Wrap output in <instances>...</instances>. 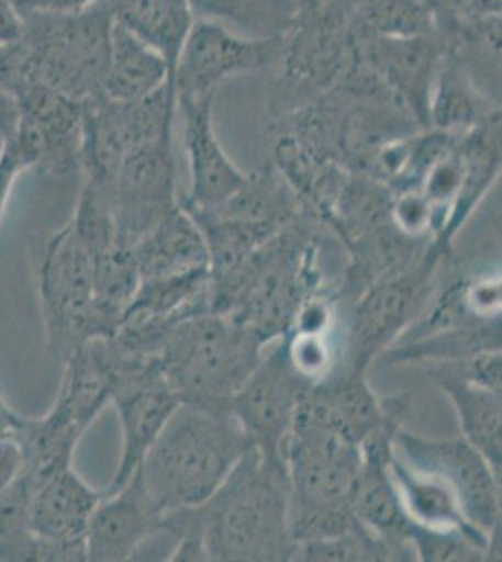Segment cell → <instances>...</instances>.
<instances>
[{"instance_id":"ba28073f","label":"cell","mask_w":502,"mask_h":562,"mask_svg":"<svg viewBox=\"0 0 502 562\" xmlns=\"http://www.w3.org/2000/svg\"><path fill=\"white\" fill-rule=\"evenodd\" d=\"M450 251L433 243L408 269L371 283L345 306V364L368 371L426 312Z\"/></svg>"},{"instance_id":"f35d334b","label":"cell","mask_w":502,"mask_h":562,"mask_svg":"<svg viewBox=\"0 0 502 562\" xmlns=\"http://www.w3.org/2000/svg\"><path fill=\"white\" fill-rule=\"evenodd\" d=\"M495 487H497V512H499V521L502 524V474L501 476H495Z\"/></svg>"},{"instance_id":"9c48e42d","label":"cell","mask_w":502,"mask_h":562,"mask_svg":"<svg viewBox=\"0 0 502 562\" xmlns=\"http://www.w3.org/2000/svg\"><path fill=\"white\" fill-rule=\"evenodd\" d=\"M177 92L171 85L137 102L92 98L85 102L81 173L83 182L111 190L122 158L132 148L175 135Z\"/></svg>"},{"instance_id":"ab89813d","label":"cell","mask_w":502,"mask_h":562,"mask_svg":"<svg viewBox=\"0 0 502 562\" xmlns=\"http://www.w3.org/2000/svg\"><path fill=\"white\" fill-rule=\"evenodd\" d=\"M0 397H2V396H0Z\"/></svg>"},{"instance_id":"ac0fdd59","label":"cell","mask_w":502,"mask_h":562,"mask_svg":"<svg viewBox=\"0 0 502 562\" xmlns=\"http://www.w3.org/2000/svg\"><path fill=\"white\" fill-rule=\"evenodd\" d=\"M182 143L190 166V192L180 198L186 211H214L230 201L246 175L225 153L214 126L216 97L178 98Z\"/></svg>"},{"instance_id":"277c9868","label":"cell","mask_w":502,"mask_h":562,"mask_svg":"<svg viewBox=\"0 0 502 562\" xmlns=\"http://www.w3.org/2000/svg\"><path fill=\"white\" fill-rule=\"evenodd\" d=\"M267 347L230 315L207 312L175 326L158 358L180 402L230 411Z\"/></svg>"},{"instance_id":"cb8c5ba5","label":"cell","mask_w":502,"mask_h":562,"mask_svg":"<svg viewBox=\"0 0 502 562\" xmlns=\"http://www.w3.org/2000/svg\"><path fill=\"white\" fill-rule=\"evenodd\" d=\"M499 111H502V105L477 83L471 71L458 58L446 52L433 85L430 128L461 135L490 121Z\"/></svg>"},{"instance_id":"7c38bea8","label":"cell","mask_w":502,"mask_h":562,"mask_svg":"<svg viewBox=\"0 0 502 562\" xmlns=\"http://www.w3.org/2000/svg\"><path fill=\"white\" fill-rule=\"evenodd\" d=\"M111 206L124 249L134 248L180 206L172 135L132 148L122 158L111 184Z\"/></svg>"},{"instance_id":"d4e9b609","label":"cell","mask_w":502,"mask_h":562,"mask_svg":"<svg viewBox=\"0 0 502 562\" xmlns=\"http://www.w3.org/2000/svg\"><path fill=\"white\" fill-rule=\"evenodd\" d=\"M435 378L458 415L461 435L477 448L493 476H501L502 396L451 371L437 370Z\"/></svg>"},{"instance_id":"30bf717a","label":"cell","mask_w":502,"mask_h":562,"mask_svg":"<svg viewBox=\"0 0 502 562\" xmlns=\"http://www.w3.org/2000/svg\"><path fill=\"white\" fill-rule=\"evenodd\" d=\"M113 357L111 405L121 422V461L109 492L124 486L140 469L141 461L158 439L167 420L180 405V397L167 381L158 357L127 352L109 338Z\"/></svg>"},{"instance_id":"4dcf8cb0","label":"cell","mask_w":502,"mask_h":562,"mask_svg":"<svg viewBox=\"0 0 502 562\" xmlns=\"http://www.w3.org/2000/svg\"><path fill=\"white\" fill-rule=\"evenodd\" d=\"M443 38L490 20L499 13L502 0H424Z\"/></svg>"},{"instance_id":"3957f363","label":"cell","mask_w":502,"mask_h":562,"mask_svg":"<svg viewBox=\"0 0 502 562\" xmlns=\"http://www.w3.org/2000/svg\"><path fill=\"white\" fill-rule=\"evenodd\" d=\"M23 18L25 34L15 44L18 74L10 94L20 85L40 83L77 102L102 97L115 26L109 2L74 15Z\"/></svg>"},{"instance_id":"7402d4cb","label":"cell","mask_w":502,"mask_h":562,"mask_svg":"<svg viewBox=\"0 0 502 562\" xmlns=\"http://www.w3.org/2000/svg\"><path fill=\"white\" fill-rule=\"evenodd\" d=\"M461 156V188L451 206L445 231V248L451 251L454 240L464 229L483 199L502 177V111L458 137Z\"/></svg>"},{"instance_id":"8d00e7d4","label":"cell","mask_w":502,"mask_h":562,"mask_svg":"<svg viewBox=\"0 0 502 562\" xmlns=\"http://www.w3.org/2000/svg\"><path fill=\"white\" fill-rule=\"evenodd\" d=\"M18 121H20V108L15 98L0 87V137L2 139L13 134Z\"/></svg>"},{"instance_id":"9a60e30c","label":"cell","mask_w":502,"mask_h":562,"mask_svg":"<svg viewBox=\"0 0 502 562\" xmlns=\"http://www.w3.org/2000/svg\"><path fill=\"white\" fill-rule=\"evenodd\" d=\"M408 411V396L381 400L369 386L366 371L344 362L328 378L308 386L293 428L326 429L362 447L387 422Z\"/></svg>"},{"instance_id":"44dd1931","label":"cell","mask_w":502,"mask_h":562,"mask_svg":"<svg viewBox=\"0 0 502 562\" xmlns=\"http://www.w3.org/2000/svg\"><path fill=\"white\" fill-rule=\"evenodd\" d=\"M390 476L411 524L435 532H459L483 550L488 548V537L469 521L461 501L446 482L401 460L395 452L390 460Z\"/></svg>"},{"instance_id":"5b68a950","label":"cell","mask_w":502,"mask_h":562,"mask_svg":"<svg viewBox=\"0 0 502 562\" xmlns=\"http://www.w3.org/2000/svg\"><path fill=\"white\" fill-rule=\"evenodd\" d=\"M291 482V524L297 546L356 529L353 512L362 448L326 429L294 426L283 448Z\"/></svg>"},{"instance_id":"d6986e66","label":"cell","mask_w":502,"mask_h":562,"mask_svg":"<svg viewBox=\"0 0 502 562\" xmlns=\"http://www.w3.org/2000/svg\"><path fill=\"white\" fill-rule=\"evenodd\" d=\"M166 514L134 474L124 486L109 492L90 519L85 546L87 561L124 562L140 559L148 542L164 535Z\"/></svg>"},{"instance_id":"8fae6325","label":"cell","mask_w":502,"mask_h":562,"mask_svg":"<svg viewBox=\"0 0 502 562\" xmlns=\"http://www.w3.org/2000/svg\"><path fill=\"white\" fill-rule=\"evenodd\" d=\"M283 36H248L220 21L198 18L178 55L172 83L178 98L217 97L230 79L280 63Z\"/></svg>"},{"instance_id":"1f68e13d","label":"cell","mask_w":502,"mask_h":562,"mask_svg":"<svg viewBox=\"0 0 502 562\" xmlns=\"http://www.w3.org/2000/svg\"><path fill=\"white\" fill-rule=\"evenodd\" d=\"M32 171V164L20 145L7 137L0 148V224L7 214L8 203L12 199L13 186L21 175Z\"/></svg>"},{"instance_id":"8992f818","label":"cell","mask_w":502,"mask_h":562,"mask_svg":"<svg viewBox=\"0 0 502 562\" xmlns=\"http://www.w3.org/2000/svg\"><path fill=\"white\" fill-rule=\"evenodd\" d=\"M356 49L355 10L347 0H300L268 94V121L334 89L353 65Z\"/></svg>"},{"instance_id":"4fadbf2b","label":"cell","mask_w":502,"mask_h":562,"mask_svg":"<svg viewBox=\"0 0 502 562\" xmlns=\"http://www.w3.org/2000/svg\"><path fill=\"white\" fill-rule=\"evenodd\" d=\"M308 386L310 383L289 362L283 338L270 344L231 402V415L238 422L249 447L270 460H283V448Z\"/></svg>"},{"instance_id":"4316f807","label":"cell","mask_w":502,"mask_h":562,"mask_svg":"<svg viewBox=\"0 0 502 562\" xmlns=\"http://www.w3.org/2000/svg\"><path fill=\"white\" fill-rule=\"evenodd\" d=\"M113 20L161 53L172 76L196 12L190 0H108ZM175 85V83H172Z\"/></svg>"},{"instance_id":"e0dca14e","label":"cell","mask_w":502,"mask_h":562,"mask_svg":"<svg viewBox=\"0 0 502 562\" xmlns=\"http://www.w3.org/2000/svg\"><path fill=\"white\" fill-rule=\"evenodd\" d=\"M448 44L439 33L411 36H360L358 57L422 128H430L433 85Z\"/></svg>"},{"instance_id":"7a4b0ae2","label":"cell","mask_w":502,"mask_h":562,"mask_svg":"<svg viewBox=\"0 0 502 562\" xmlns=\"http://www.w3.org/2000/svg\"><path fill=\"white\" fill-rule=\"evenodd\" d=\"M230 411L180 403L135 474L164 514L203 505L249 450Z\"/></svg>"},{"instance_id":"d590c367","label":"cell","mask_w":502,"mask_h":562,"mask_svg":"<svg viewBox=\"0 0 502 562\" xmlns=\"http://www.w3.org/2000/svg\"><path fill=\"white\" fill-rule=\"evenodd\" d=\"M25 34V18L13 0H0V47L18 44Z\"/></svg>"},{"instance_id":"83f0119b","label":"cell","mask_w":502,"mask_h":562,"mask_svg":"<svg viewBox=\"0 0 502 562\" xmlns=\"http://www.w3.org/2000/svg\"><path fill=\"white\" fill-rule=\"evenodd\" d=\"M196 18L259 38L286 36L300 0H190Z\"/></svg>"},{"instance_id":"484cf974","label":"cell","mask_w":502,"mask_h":562,"mask_svg":"<svg viewBox=\"0 0 502 562\" xmlns=\"http://www.w3.org/2000/svg\"><path fill=\"white\" fill-rule=\"evenodd\" d=\"M166 85H172V70L167 58L115 23L111 40V63L103 94L116 102H137Z\"/></svg>"},{"instance_id":"f546056e","label":"cell","mask_w":502,"mask_h":562,"mask_svg":"<svg viewBox=\"0 0 502 562\" xmlns=\"http://www.w3.org/2000/svg\"><path fill=\"white\" fill-rule=\"evenodd\" d=\"M294 561L400 562V559L381 537H377L366 525H358L345 535L299 543L294 551Z\"/></svg>"},{"instance_id":"2e32d148","label":"cell","mask_w":502,"mask_h":562,"mask_svg":"<svg viewBox=\"0 0 502 562\" xmlns=\"http://www.w3.org/2000/svg\"><path fill=\"white\" fill-rule=\"evenodd\" d=\"M394 452L416 469L437 476L456 492L465 514L488 537L499 524L495 476L477 448L458 437H426L401 428Z\"/></svg>"},{"instance_id":"836d02e7","label":"cell","mask_w":502,"mask_h":562,"mask_svg":"<svg viewBox=\"0 0 502 562\" xmlns=\"http://www.w3.org/2000/svg\"><path fill=\"white\" fill-rule=\"evenodd\" d=\"M450 259L458 262V265H464V267L502 265V209L497 212L495 216L491 217L488 237H486V240H478V244H475L471 256L456 259L450 254Z\"/></svg>"},{"instance_id":"5bb4252c","label":"cell","mask_w":502,"mask_h":562,"mask_svg":"<svg viewBox=\"0 0 502 562\" xmlns=\"http://www.w3.org/2000/svg\"><path fill=\"white\" fill-rule=\"evenodd\" d=\"M12 94L20 108V121L8 137L26 154L32 171L57 177L79 171L85 102L40 83L20 85Z\"/></svg>"},{"instance_id":"74e56055","label":"cell","mask_w":502,"mask_h":562,"mask_svg":"<svg viewBox=\"0 0 502 562\" xmlns=\"http://www.w3.org/2000/svg\"><path fill=\"white\" fill-rule=\"evenodd\" d=\"M25 420V416H21L4 402V397H0V435L12 434L20 428Z\"/></svg>"},{"instance_id":"e575fe53","label":"cell","mask_w":502,"mask_h":562,"mask_svg":"<svg viewBox=\"0 0 502 562\" xmlns=\"http://www.w3.org/2000/svg\"><path fill=\"white\" fill-rule=\"evenodd\" d=\"M23 15H74L108 0H13Z\"/></svg>"},{"instance_id":"f1b7e54d","label":"cell","mask_w":502,"mask_h":562,"mask_svg":"<svg viewBox=\"0 0 502 562\" xmlns=\"http://www.w3.org/2000/svg\"><path fill=\"white\" fill-rule=\"evenodd\" d=\"M356 36L437 33L424 0H366L355 18Z\"/></svg>"},{"instance_id":"ffe728a7","label":"cell","mask_w":502,"mask_h":562,"mask_svg":"<svg viewBox=\"0 0 502 562\" xmlns=\"http://www.w3.org/2000/svg\"><path fill=\"white\" fill-rule=\"evenodd\" d=\"M105 490H96L74 465L40 480L29 506L32 537L52 543H85L90 519Z\"/></svg>"},{"instance_id":"d6a6232c","label":"cell","mask_w":502,"mask_h":562,"mask_svg":"<svg viewBox=\"0 0 502 562\" xmlns=\"http://www.w3.org/2000/svg\"><path fill=\"white\" fill-rule=\"evenodd\" d=\"M18 429L12 434L0 435V493L15 486L26 473L25 445Z\"/></svg>"},{"instance_id":"52a82bcc","label":"cell","mask_w":502,"mask_h":562,"mask_svg":"<svg viewBox=\"0 0 502 562\" xmlns=\"http://www.w3.org/2000/svg\"><path fill=\"white\" fill-rule=\"evenodd\" d=\"M45 344L64 364L71 352L96 338L94 262L70 220L31 243Z\"/></svg>"},{"instance_id":"603a6c76","label":"cell","mask_w":502,"mask_h":562,"mask_svg":"<svg viewBox=\"0 0 502 562\" xmlns=\"http://www.w3.org/2000/svg\"><path fill=\"white\" fill-rule=\"evenodd\" d=\"M132 256L141 280L209 270L203 231L182 205L164 217L147 237L141 238L132 248Z\"/></svg>"},{"instance_id":"6da1fadb","label":"cell","mask_w":502,"mask_h":562,"mask_svg":"<svg viewBox=\"0 0 502 562\" xmlns=\"http://www.w3.org/2000/svg\"><path fill=\"white\" fill-rule=\"evenodd\" d=\"M209 562L294 561L291 482L283 460L249 448L230 479L198 506Z\"/></svg>"}]
</instances>
